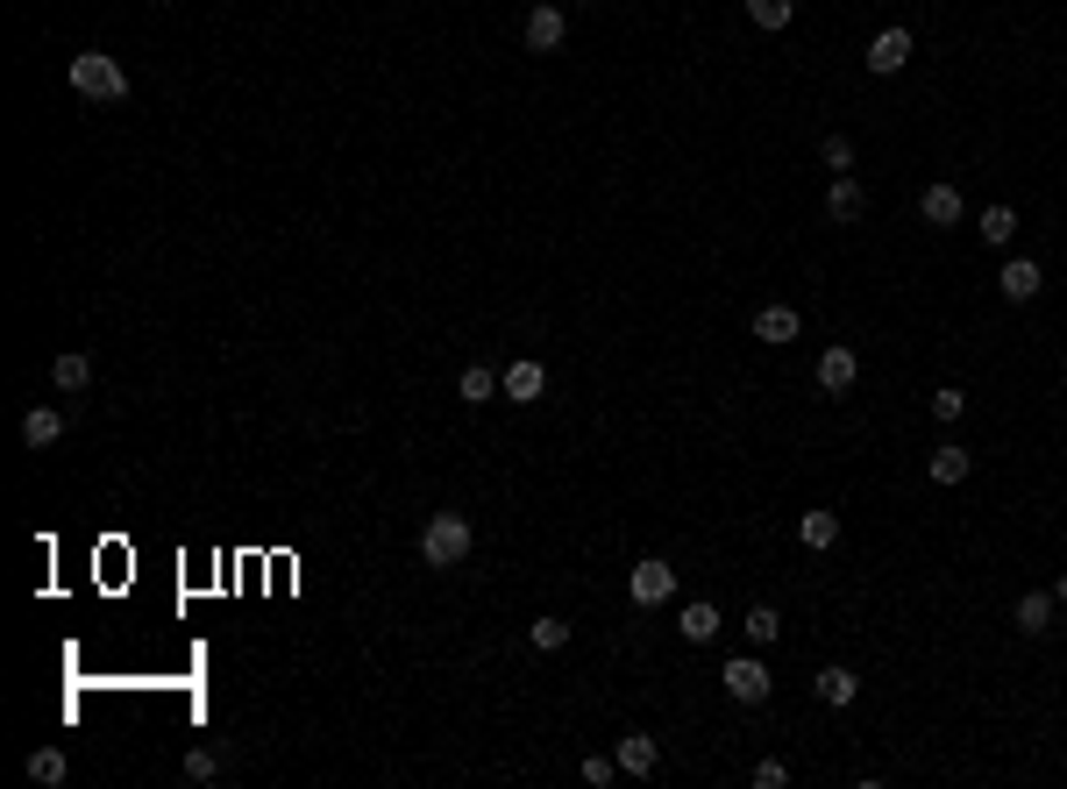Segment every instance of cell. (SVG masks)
Here are the masks:
<instances>
[{"instance_id": "6da1fadb", "label": "cell", "mask_w": 1067, "mask_h": 789, "mask_svg": "<svg viewBox=\"0 0 1067 789\" xmlns=\"http://www.w3.org/2000/svg\"><path fill=\"white\" fill-rule=\"evenodd\" d=\"M470 520H463V512H434L427 526H420V563L427 569H456L463 555H470Z\"/></svg>"}, {"instance_id": "7a4b0ae2", "label": "cell", "mask_w": 1067, "mask_h": 789, "mask_svg": "<svg viewBox=\"0 0 1067 789\" xmlns=\"http://www.w3.org/2000/svg\"><path fill=\"white\" fill-rule=\"evenodd\" d=\"M71 86H79L86 100H129V71H122V57H108V51L71 57Z\"/></svg>"}, {"instance_id": "3957f363", "label": "cell", "mask_w": 1067, "mask_h": 789, "mask_svg": "<svg viewBox=\"0 0 1067 789\" xmlns=\"http://www.w3.org/2000/svg\"><path fill=\"white\" fill-rule=\"evenodd\" d=\"M626 590H634V604H669V590H676V569L663 563V555H648V563H634V576H626Z\"/></svg>"}, {"instance_id": "277c9868", "label": "cell", "mask_w": 1067, "mask_h": 789, "mask_svg": "<svg viewBox=\"0 0 1067 789\" xmlns=\"http://www.w3.org/2000/svg\"><path fill=\"white\" fill-rule=\"evenodd\" d=\"M825 214H833L840 227H854L868 214V192H862V178L854 171H833V186H825Z\"/></svg>"}, {"instance_id": "5b68a950", "label": "cell", "mask_w": 1067, "mask_h": 789, "mask_svg": "<svg viewBox=\"0 0 1067 789\" xmlns=\"http://www.w3.org/2000/svg\"><path fill=\"white\" fill-rule=\"evenodd\" d=\"M776 682H769V669H762L755 655H741V662H726V697L733 704H762V697H769Z\"/></svg>"}, {"instance_id": "8992f818", "label": "cell", "mask_w": 1067, "mask_h": 789, "mask_svg": "<svg viewBox=\"0 0 1067 789\" xmlns=\"http://www.w3.org/2000/svg\"><path fill=\"white\" fill-rule=\"evenodd\" d=\"M904 65H911V29H882V36L868 43V71L890 79V71H904Z\"/></svg>"}, {"instance_id": "52a82bcc", "label": "cell", "mask_w": 1067, "mask_h": 789, "mask_svg": "<svg viewBox=\"0 0 1067 789\" xmlns=\"http://www.w3.org/2000/svg\"><path fill=\"white\" fill-rule=\"evenodd\" d=\"M1040 285H1046V278H1040V264H1032V256H1011V264L997 270V292L1011 299V307H1025V299H1040Z\"/></svg>"}, {"instance_id": "ba28073f", "label": "cell", "mask_w": 1067, "mask_h": 789, "mask_svg": "<svg viewBox=\"0 0 1067 789\" xmlns=\"http://www.w3.org/2000/svg\"><path fill=\"white\" fill-rule=\"evenodd\" d=\"M563 36H569V14L555 8V0H541V8L527 14V51H563Z\"/></svg>"}, {"instance_id": "9c48e42d", "label": "cell", "mask_w": 1067, "mask_h": 789, "mask_svg": "<svg viewBox=\"0 0 1067 789\" xmlns=\"http://www.w3.org/2000/svg\"><path fill=\"white\" fill-rule=\"evenodd\" d=\"M854 377H862V356H854L847 342H833V348L819 356V385H825V391L840 399V391H854Z\"/></svg>"}, {"instance_id": "30bf717a", "label": "cell", "mask_w": 1067, "mask_h": 789, "mask_svg": "<svg viewBox=\"0 0 1067 789\" xmlns=\"http://www.w3.org/2000/svg\"><path fill=\"white\" fill-rule=\"evenodd\" d=\"M919 214L933 221V227H954L960 214H968V200H960V186H946V178H940V186L919 192Z\"/></svg>"}, {"instance_id": "8fae6325", "label": "cell", "mask_w": 1067, "mask_h": 789, "mask_svg": "<svg viewBox=\"0 0 1067 789\" xmlns=\"http://www.w3.org/2000/svg\"><path fill=\"white\" fill-rule=\"evenodd\" d=\"M22 442L29 448H57V442H65V413H57V405H29V413H22Z\"/></svg>"}, {"instance_id": "7c38bea8", "label": "cell", "mask_w": 1067, "mask_h": 789, "mask_svg": "<svg viewBox=\"0 0 1067 789\" xmlns=\"http://www.w3.org/2000/svg\"><path fill=\"white\" fill-rule=\"evenodd\" d=\"M499 385H505V399H513V405H534V399H541V385H548V370H541L534 356H520L513 370L499 377Z\"/></svg>"}, {"instance_id": "4fadbf2b", "label": "cell", "mask_w": 1067, "mask_h": 789, "mask_svg": "<svg viewBox=\"0 0 1067 789\" xmlns=\"http://www.w3.org/2000/svg\"><path fill=\"white\" fill-rule=\"evenodd\" d=\"M1054 612H1060V604H1054V590H1025V598L1011 604L1018 633H1046V626H1054Z\"/></svg>"}, {"instance_id": "5bb4252c", "label": "cell", "mask_w": 1067, "mask_h": 789, "mask_svg": "<svg viewBox=\"0 0 1067 789\" xmlns=\"http://www.w3.org/2000/svg\"><path fill=\"white\" fill-rule=\"evenodd\" d=\"M612 754H620V776H655V762H663V747H655L648 733H626Z\"/></svg>"}, {"instance_id": "9a60e30c", "label": "cell", "mask_w": 1067, "mask_h": 789, "mask_svg": "<svg viewBox=\"0 0 1067 789\" xmlns=\"http://www.w3.org/2000/svg\"><path fill=\"white\" fill-rule=\"evenodd\" d=\"M968 469H975V455L960 448V442H946V448H933L925 477H933V484H968Z\"/></svg>"}, {"instance_id": "2e32d148", "label": "cell", "mask_w": 1067, "mask_h": 789, "mask_svg": "<svg viewBox=\"0 0 1067 789\" xmlns=\"http://www.w3.org/2000/svg\"><path fill=\"white\" fill-rule=\"evenodd\" d=\"M499 391H505V385H499V370H485V363H470V370L456 377V399H463V405H491Z\"/></svg>"}, {"instance_id": "e0dca14e", "label": "cell", "mask_w": 1067, "mask_h": 789, "mask_svg": "<svg viewBox=\"0 0 1067 789\" xmlns=\"http://www.w3.org/2000/svg\"><path fill=\"white\" fill-rule=\"evenodd\" d=\"M798 307H762L755 313V342H798Z\"/></svg>"}, {"instance_id": "ac0fdd59", "label": "cell", "mask_w": 1067, "mask_h": 789, "mask_svg": "<svg viewBox=\"0 0 1067 789\" xmlns=\"http://www.w3.org/2000/svg\"><path fill=\"white\" fill-rule=\"evenodd\" d=\"M854 697H862V676H854V669H819V704L847 711Z\"/></svg>"}, {"instance_id": "d6986e66", "label": "cell", "mask_w": 1067, "mask_h": 789, "mask_svg": "<svg viewBox=\"0 0 1067 789\" xmlns=\"http://www.w3.org/2000/svg\"><path fill=\"white\" fill-rule=\"evenodd\" d=\"M676 633H683L690 647L719 641V612H712V604H683V619H676Z\"/></svg>"}, {"instance_id": "ffe728a7", "label": "cell", "mask_w": 1067, "mask_h": 789, "mask_svg": "<svg viewBox=\"0 0 1067 789\" xmlns=\"http://www.w3.org/2000/svg\"><path fill=\"white\" fill-rule=\"evenodd\" d=\"M741 626H747V641H755V647H776V641H783V612H776V604H755Z\"/></svg>"}, {"instance_id": "44dd1931", "label": "cell", "mask_w": 1067, "mask_h": 789, "mask_svg": "<svg viewBox=\"0 0 1067 789\" xmlns=\"http://www.w3.org/2000/svg\"><path fill=\"white\" fill-rule=\"evenodd\" d=\"M798 541H804V548H833V541H840V512H804Z\"/></svg>"}, {"instance_id": "7402d4cb", "label": "cell", "mask_w": 1067, "mask_h": 789, "mask_svg": "<svg viewBox=\"0 0 1067 789\" xmlns=\"http://www.w3.org/2000/svg\"><path fill=\"white\" fill-rule=\"evenodd\" d=\"M747 22L755 29H790L798 22V0H747Z\"/></svg>"}, {"instance_id": "603a6c76", "label": "cell", "mask_w": 1067, "mask_h": 789, "mask_svg": "<svg viewBox=\"0 0 1067 789\" xmlns=\"http://www.w3.org/2000/svg\"><path fill=\"white\" fill-rule=\"evenodd\" d=\"M51 385L57 391H86V385H93V363H86V356H57L51 363Z\"/></svg>"}, {"instance_id": "cb8c5ba5", "label": "cell", "mask_w": 1067, "mask_h": 789, "mask_svg": "<svg viewBox=\"0 0 1067 789\" xmlns=\"http://www.w3.org/2000/svg\"><path fill=\"white\" fill-rule=\"evenodd\" d=\"M1011 235H1018V214H1011V207H989V214H982V242H989V249H1011Z\"/></svg>"}, {"instance_id": "d4e9b609", "label": "cell", "mask_w": 1067, "mask_h": 789, "mask_svg": "<svg viewBox=\"0 0 1067 789\" xmlns=\"http://www.w3.org/2000/svg\"><path fill=\"white\" fill-rule=\"evenodd\" d=\"M960 413H968V391H960V385H940L933 391V420H940V427H954Z\"/></svg>"}, {"instance_id": "484cf974", "label": "cell", "mask_w": 1067, "mask_h": 789, "mask_svg": "<svg viewBox=\"0 0 1067 789\" xmlns=\"http://www.w3.org/2000/svg\"><path fill=\"white\" fill-rule=\"evenodd\" d=\"M29 782H65V754L36 747V754H29Z\"/></svg>"}, {"instance_id": "4316f807", "label": "cell", "mask_w": 1067, "mask_h": 789, "mask_svg": "<svg viewBox=\"0 0 1067 789\" xmlns=\"http://www.w3.org/2000/svg\"><path fill=\"white\" fill-rule=\"evenodd\" d=\"M527 641L541 647V655H555V647H569V626H563V619H534V626H527Z\"/></svg>"}, {"instance_id": "83f0119b", "label": "cell", "mask_w": 1067, "mask_h": 789, "mask_svg": "<svg viewBox=\"0 0 1067 789\" xmlns=\"http://www.w3.org/2000/svg\"><path fill=\"white\" fill-rule=\"evenodd\" d=\"M186 776H192V782H214V776H221V754H214V747H192V754H186Z\"/></svg>"}, {"instance_id": "f1b7e54d", "label": "cell", "mask_w": 1067, "mask_h": 789, "mask_svg": "<svg viewBox=\"0 0 1067 789\" xmlns=\"http://www.w3.org/2000/svg\"><path fill=\"white\" fill-rule=\"evenodd\" d=\"M825 164H833V171H854V143H847V135H825Z\"/></svg>"}, {"instance_id": "f546056e", "label": "cell", "mask_w": 1067, "mask_h": 789, "mask_svg": "<svg viewBox=\"0 0 1067 789\" xmlns=\"http://www.w3.org/2000/svg\"><path fill=\"white\" fill-rule=\"evenodd\" d=\"M612 768H620V754H591V762H583V782L605 789V782H612Z\"/></svg>"}, {"instance_id": "4dcf8cb0", "label": "cell", "mask_w": 1067, "mask_h": 789, "mask_svg": "<svg viewBox=\"0 0 1067 789\" xmlns=\"http://www.w3.org/2000/svg\"><path fill=\"white\" fill-rule=\"evenodd\" d=\"M783 782H790L783 762H755V789H783Z\"/></svg>"}, {"instance_id": "1f68e13d", "label": "cell", "mask_w": 1067, "mask_h": 789, "mask_svg": "<svg viewBox=\"0 0 1067 789\" xmlns=\"http://www.w3.org/2000/svg\"><path fill=\"white\" fill-rule=\"evenodd\" d=\"M1054 604H1067V576H1060V584H1054Z\"/></svg>"}]
</instances>
